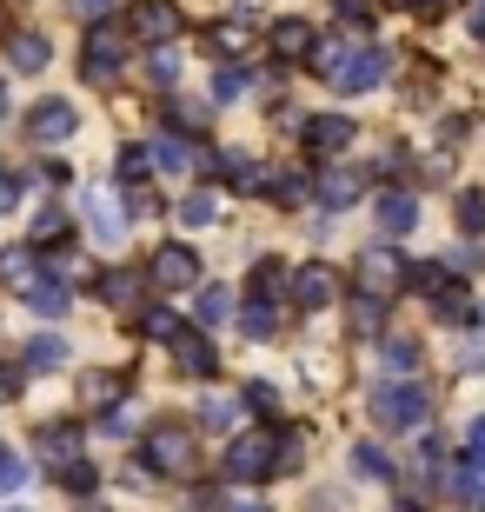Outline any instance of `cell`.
<instances>
[{
  "label": "cell",
  "mask_w": 485,
  "mask_h": 512,
  "mask_svg": "<svg viewBox=\"0 0 485 512\" xmlns=\"http://www.w3.org/2000/svg\"><path fill=\"white\" fill-rule=\"evenodd\" d=\"M306 67H313L333 94H366V87L386 80L392 60H386V47H373V40H313Z\"/></svg>",
  "instance_id": "obj_1"
},
{
  "label": "cell",
  "mask_w": 485,
  "mask_h": 512,
  "mask_svg": "<svg viewBox=\"0 0 485 512\" xmlns=\"http://www.w3.org/2000/svg\"><path fill=\"white\" fill-rule=\"evenodd\" d=\"M140 459H147V473L193 479V473H200V439H193L187 426L160 419V426H147V439H140Z\"/></svg>",
  "instance_id": "obj_2"
},
{
  "label": "cell",
  "mask_w": 485,
  "mask_h": 512,
  "mask_svg": "<svg viewBox=\"0 0 485 512\" xmlns=\"http://www.w3.org/2000/svg\"><path fill=\"white\" fill-rule=\"evenodd\" d=\"M373 419L386 433H419L432 419V386L426 380H386L373 393Z\"/></svg>",
  "instance_id": "obj_3"
},
{
  "label": "cell",
  "mask_w": 485,
  "mask_h": 512,
  "mask_svg": "<svg viewBox=\"0 0 485 512\" xmlns=\"http://www.w3.org/2000/svg\"><path fill=\"white\" fill-rule=\"evenodd\" d=\"M120 74H127V34L107 27V20H94L87 54H80V80H87V87H120Z\"/></svg>",
  "instance_id": "obj_4"
},
{
  "label": "cell",
  "mask_w": 485,
  "mask_h": 512,
  "mask_svg": "<svg viewBox=\"0 0 485 512\" xmlns=\"http://www.w3.org/2000/svg\"><path fill=\"white\" fill-rule=\"evenodd\" d=\"M220 473H226V486H260V479H273V433H233Z\"/></svg>",
  "instance_id": "obj_5"
},
{
  "label": "cell",
  "mask_w": 485,
  "mask_h": 512,
  "mask_svg": "<svg viewBox=\"0 0 485 512\" xmlns=\"http://www.w3.org/2000/svg\"><path fill=\"white\" fill-rule=\"evenodd\" d=\"M120 34L140 40V47H173V40H180V7H173V0H133Z\"/></svg>",
  "instance_id": "obj_6"
},
{
  "label": "cell",
  "mask_w": 485,
  "mask_h": 512,
  "mask_svg": "<svg viewBox=\"0 0 485 512\" xmlns=\"http://www.w3.org/2000/svg\"><path fill=\"white\" fill-rule=\"evenodd\" d=\"M333 293H339V280H333V266H326V260H299L293 273H286V300H293L299 313H326Z\"/></svg>",
  "instance_id": "obj_7"
},
{
  "label": "cell",
  "mask_w": 485,
  "mask_h": 512,
  "mask_svg": "<svg viewBox=\"0 0 485 512\" xmlns=\"http://www.w3.org/2000/svg\"><path fill=\"white\" fill-rule=\"evenodd\" d=\"M353 286H359V293H373V300H392V293L406 286V253H392V247L359 253V266H353Z\"/></svg>",
  "instance_id": "obj_8"
},
{
  "label": "cell",
  "mask_w": 485,
  "mask_h": 512,
  "mask_svg": "<svg viewBox=\"0 0 485 512\" xmlns=\"http://www.w3.org/2000/svg\"><path fill=\"white\" fill-rule=\"evenodd\" d=\"M200 280H206V273H200V253H193V247H173V240H167V247L147 260V286H167V293H193Z\"/></svg>",
  "instance_id": "obj_9"
},
{
  "label": "cell",
  "mask_w": 485,
  "mask_h": 512,
  "mask_svg": "<svg viewBox=\"0 0 485 512\" xmlns=\"http://www.w3.org/2000/svg\"><path fill=\"white\" fill-rule=\"evenodd\" d=\"M74 133H80L74 100H34V114H27V140H34V147H67Z\"/></svg>",
  "instance_id": "obj_10"
},
{
  "label": "cell",
  "mask_w": 485,
  "mask_h": 512,
  "mask_svg": "<svg viewBox=\"0 0 485 512\" xmlns=\"http://www.w3.org/2000/svg\"><path fill=\"white\" fill-rule=\"evenodd\" d=\"M213 180H226L233 193H273L266 160H260V153H246V147H226L220 160H213Z\"/></svg>",
  "instance_id": "obj_11"
},
{
  "label": "cell",
  "mask_w": 485,
  "mask_h": 512,
  "mask_svg": "<svg viewBox=\"0 0 485 512\" xmlns=\"http://www.w3.org/2000/svg\"><path fill=\"white\" fill-rule=\"evenodd\" d=\"M299 140H306V153H313V160H339V153L359 140V127H353V114H319V120H306V127H299Z\"/></svg>",
  "instance_id": "obj_12"
},
{
  "label": "cell",
  "mask_w": 485,
  "mask_h": 512,
  "mask_svg": "<svg viewBox=\"0 0 485 512\" xmlns=\"http://www.w3.org/2000/svg\"><path fill=\"white\" fill-rule=\"evenodd\" d=\"M167 353H173V366H180L187 380H213V373H220V360H213V340H206L200 326H180V333L167 340Z\"/></svg>",
  "instance_id": "obj_13"
},
{
  "label": "cell",
  "mask_w": 485,
  "mask_h": 512,
  "mask_svg": "<svg viewBox=\"0 0 485 512\" xmlns=\"http://www.w3.org/2000/svg\"><path fill=\"white\" fill-rule=\"evenodd\" d=\"M100 300L120 306V313H140L147 306V266H113V273H100Z\"/></svg>",
  "instance_id": "obj_14"
},
{
  "label": "cell",
  "mask_w": 485,
  "mask_h": 512,
  "mask_svg": "<svg viewBox=\"0 0 485 512\" xmlns=\"http://www.w3.org/2000/svg\"><path fill=\"white\" fill-rule=\"evenodd\" d=\"M80 207H87V227H94L100 247H120V233H127V213H120V200H113L107 187L80 193Z\"/></svg>",
  "instance_id": "obj_15"
},
{
  "label": "cell",
  "mask_w": 485,
  "mask_h": 512,
  "mask_svg": "<svg viewBox=\"0 0 485 512\" xmlns=\"http://www.w3.org/2000/svg\"><path fill=\"white\" fill-rule=\"evenodd\" d=\"M426 300H432V313H439L446 326H472V320H479V306H472V293H466L459 280H452V273H439V280L426 286Z\"/></svg>",
  "instance_id": "obj_16"
},
{
  "label": "cell",
  "mask_w": 485,
  "mask_h": 512,
  "mask_svg": "<svg viewBox=\"0 0 485 512\" xmlns=\"http://www.w3.org/2000/svg\"><path fill=\"white\" fill-rule=\"evenodd\" d=\"M373 213H379V233H386V240H406V233L419 227V200H412L406 187L379 193V200H373Z\"/></svg>",
  "instance_id": "obj_17"
},
{
  "label": "cell",
  "mask_w": 485,
  "mask_h": 512,
  "mask_svg": "<svg viewBox=\"0 0 485 512\" xmlns=\"http://www.w3.org/2000/svg\"><path fill=\"white\" fill-rule=\"evenodd\" d=\"M34 459L47 466V473L74 466V459H80V426H40V433H34Z\"/></svg>",
  "instance_id": "obj_18"
},
{
  "label": "cell",
  "mask_w": 485,
  "mask_h": 512,
  "mask_svg": "<svg viewBox=\"0 0 485 512\" xmlns=\"http://www.w3.org/2000/svg\"><path fill=\"white\" fill-rule=\"evenodd\" d=\"M240 313V300L226 293V286H213V280H200L193 286V320H200V333H213V326H226Z\"/></svg>",
  "instance_id": "obj_19"
},
{
  "label": "cell",
  "mask_w": 485,
  "mask_h": 512,
  "mask_svg": "<svg viewBox=\"0 0 485 512\" xmlns=\"http://www.w3.org/2000/svg\"><path fill=\"white\" fill-rule=\"evenodd\" d=\"M20 300H27V313H40V320H60V313L74 306V286H67V280H47V273H40L34 286H20Z\"/></svg>",
  "instance_id": "obj_20"
},
{
  "label": "cell",
  "mask_w": 485,
  "mask_h": 512,
  "mask_svg": "<svg viewBox=\"0 0 485 512\" xmlns=\"http://www.w3.org/2000/svg\"><path fill=\"white\" fill-rule=\"evenodd\" d=\"M359 193H366V173H359V167H326V173H319V200H326L333 213L353 207Z\"/></svg>",
  "instance_id": "obj_21"
},
{
  "label": "cell",
  "mask_w": 485,
  "mask_h": 512,
  "mask_svg": "<svg viewBox=\"0 0 485 512\" xmlns=\"http://www.w3.org/2000/svg\"><path fill=\"white\" fill-rule=\"evenodd\" d=\"M313 20H299V14H280L273 20V54H286V60H306L313 54Z\"/></svg>",
  "instance_id": "obj_22"
},
{
  "label": "cell",
  "mask_w": 485,
  "mask_h": 512,
  "mask_svg": "<svg viewBox=\"0 0 485 512\" xmlns=\"http://www.w3.org/2000/svg\"><path fill=\"white\" fill-rule=\"evenodd\" d=\"M147 153H153V173H187L200 147H193V133H173V127H167V133H160V140H153Z\"/></svg>",
  "instance_id": "obj_23"
},
{
  "label": "cell",
  "mask_w": 485,
  "mask_h": 512,
  "mask_svg": "<svg viewBox=\"0 0 485 512\" xmlns=\"http://www.w3.org/2000/svg\"><path fill=\"white\" fill-rule=\"evenodd\" d=\"M20 366H27V373H60V366H67V340H60V333H34V340L20 346Z\"/></svg>",
  "instance_id": "obj_24"
},
{
  "label": "cell",
  "mask_w": 485,
  "mask_h": 512,
  "mask_svg": "<svg viewBox=\"0 0 485 512\" xmlns=\"http://www.w3.org/2000/svg\"><path fill=\"white\" fill-rule=\"evenodd\" d=\"M113 180H120L127 193H140L153 180V153L140 147V140H133V147H120V153H113Z\"/></svg>",
  "instance_id": "obj_25"
},
{
  "label": "cell",
  "mask_w": 485,
  "mask_h": 512,
  "mask_svg": "<svg viewBox=\"0 0 485 512\" xmlns=\"http://www.w3.org/2000/svg\"><path fill=\"white\" fill-rule=\"evenodd\" d=\"M7 60H14V74H47L54 47H47L40 34H14V40H7Z\"/></svg>",
  "instance_id": "obj_26"
},
{
  "label": "cell",
  "mask_w": 485,
  "mask_h": 512,
  "mask_svg": "<svg viewBox=\"0 0 485 512\" xmlns=\"http://www.w3.org/2000/svg\"><path fill=\"white\" fill-rule=\"evenodd\" d=\"M379 366H386L392 380H412V366H419V346L406 333H379Z\"/></svg>",
  "instance_id": "obj_27"
},
{
  "label": "cell",
  "mask_w": 485,
  "mask_h": 512,
  "mask_svg": "<svg viewBox=\"0 0 485 512\" xmlns=\"http://www.w3.org/2000/svg\"><path fill=\"white\" fill-rule=\"evenodd\" d=\"M319 193V180L306 167H286V173H273V200H286V207H306Z\"/></svg>",
  "instance_id": "obj_28"
},
{
  "label": "cell",
  "mask_w": 485,
  "mask_h": 512,
  "mask_svg": "<svg viewBox=\"0 0 485 512\" xmlns=\"http://www.w3.org/2000/svg\"><path fill=\"white\" fill-rule=\"evenodd\" d=\"M353 473H359V479H392L399 466H392V453H386V446L359 439V446H353Z\"/></svg>",
  "instance_id": "obj_29"
},
{
  "label": "cell",
  "mask_w": 485,
  "mask_h": 512,
  "mask_svg": "<svg viewBox=\"0 0 485 512\" xmlns=\"http://www.w3.org/2000/svg\"><path fill=\"white\" fill-rule=\"evenodd\" d=\"M60 493H74V499H87V493H100V466L94 459H74V466H60Z\"/></svg>",
  "instance_id": "obj_30"
},
{
  "label": "cell",
  "mask_w": 485,
  "mask_h": 512,
  "mask_svg": "<svg viewBox=\"0 0 485 512\" xmlns=\"http://www.w3.org/2000/svg\"><path fill=\"white\" fill-rule=\"evenodd\" d=\"M180 220H187L193 233H200V227H213V220H220V193H206V187H193L187 200H180Z\"/></svg>",
  "instance_id": "obj_31"
},
{
  "label": "cell",
  "mask_w": 485,
  "mask_h": 512,
  "mask_svg": "<svg viewBox=\"0 0 485 512\" xmlns=\"http://www.w3.org/2000/svg\"><path fill=\"white\" fill-rule=\"evenodd\" d=\"M253 300H286V266L280 260H253Z\"/></svg>",
  "instance_id": "obj_32"
},
{
  "label": "cell",
  "mask_w": 485,
  "mask_h": 512,
  "mask_svg": "<svg viewBox=\"0 0 485 512\" xmlns=\"http://www.w3.org/2000/svg\"><path fill=\"white\" fill-rule=\"evenodd\" d=\"M240 326H246V340H273V333H280V306H273V300H253L240 313Z\"/></svg>",
  "instance_id": "obj_33"
},
{
  "label": "cell",
  "mask_w": 485,
  "mask_h": 512,
  "mask_svg": "<svg viewBox=\"0 0 485 512\" xmlns=\"http://www.w3.org/2000/svg\"><path fill=\"white\" fill-rule=\"evenodd\" d=\"M180 326H187V320H180L173 306H140V333H147V340H160V346H167L173 333H180Z\"/></svg>",
  "instance_id": "obj_34"
},
{
  "label": "cell",
  "mask_w": 485,
  "mask_h": 512,
  "mask_svg": "<svg viewBox=\"0 0 485 512\" xmlns=\"http://www.w3.org/2000/svg\"><path fill=\"white\" fill-rule=\"evenodd\" d=\"M246 100V74L233 60H220V74H213V107H240Z\"/></svg>",
  "instance_id": "obj_35"
},
{
  "label": "cell",
  "mask_w": 485,
  "mask_h": 512,
  "mask_svg": "<svg viewBox=\"0 0 485 512\" xmlns=\"http://www.w3.org/2000/svg\"><path fill=\"white\" fill-rule=\"evenodd\" d=\"M353 333L379 340V333H386V300H373V293H359V300H353Z\"/></svg>",
  "instance_id": "obj_36"
},
{
  "label": "cell",
  "mask_w": 485,
  "mask_h": 512,
  "mask_svg": "<svg viewBox=\"0 0 485 512\" xmlns=\"http://www.w3.org/2000/svg\"><path fill=\"white\" fill-rule=\"evenodd\" d=\"M206 120H213L206 100H173L167 107V127H180V133H206Z\"/></svg>",
  "instance_id": "obj_37"
},
{
  "label": "cell",
  "mask_w": 485,
  "mask_h": 512,
  "mask_svg": "<svg viewBox=\"0 0 485 512\" xmlns=\"http://www.w3.org/2000/svg\"><path fill=\"white\" fill-rule=\"evenodd\" d=\"M299 459H306V439L299 433H273V479L299 473Z\"/></svg>",
  "instance_id": "obj_38"
},
{
  "label": "cell",
  "mask_w": 485,
  "mask_h": 512,
  "mask_svg": "<svg viewBox=\"0 0 485 512\" xmlns=\"http://www.w3.org/2000/svg\"><path fill=\"white\" fill-rule=\"evenodd\" d=\"M206 47H213L220 60H240L246 54V27H240V20H233V27L220 20V27H206Z\"/></svg>",
  "instance_id": "obj_39"
},
{
  "label": "cell",
  "mask_w": 485,
  "mask_h": 512,
  "mask_svg": "<svg viewBox=\"0 0 485 512\" xmlns=\"http://www.w3.org/2000/svg\"><path fill=\"white\" fill-rule=\"evenodd\" d=\"M54 240H67V207H40L34 213V247H54Z\"/></svg>",
  "instance_id": "obj_40"
},
{
  "label": "cell",
  "mask_w": 485,
  "mask_h": 512,
  "mask_svg": "<svg viewBox=\"0 0 485 512\" xmlns=\"http://www.w3.org/2000/svg\"><path fill=\"white\" fill-rule=\"evenodd\" d=\"M459 233H472V240L485 233V193H479V187L459 193Z\"/></svg>",
  "instance_id": "obj_41"
},
{
  "label": "cell",
  "mask_w": 485,
  "mask_h": 512,
  "mask_svg": "<svg viewBox=\"0 0 485 512\" xmlns=\"http://www.w3.org/2000/svg\"><path fill=\"white\" fill-rule=\"evenodd\" d=\"M0 273L14 286H34L40 280V253H0Z\"/></svg>",
  "instance_id": "obj_42"
},
{
  "label": "cell",
  "mask_w": 485,
  "mask_h": 512,
  "mask_svg": "<svg viewBox=\"0 0 485 512\" xmlns=\"http://www.w3.org/2000/svg\"><path fill=\"white\" fill-rule=\"evenodd\" d=\"M80 393H87V406H100V399L127 393V373H94V380H80Z\"/></svg>",
  "instance_id": "obj_43"
},
{
  "label": "cell",
  "mask_w": 485,
  "mask_h": 512,
  "mask_svg": "<svg viewBox=\"0 0 485 512\" xmlns=\"http://www.w3.org/2000/svg\"><path fill=\"white\" fill-rule=\"evenodd\" d=\"M147 74H153V87H173V80H180V54H173V47H153Z\"/></svg>",
  "instance_id": "obj_44"
},
{
  "label": "cell",
  "mask_w": 485,
  "mask_h": 512,
  "mask_svg": "<svg viewBox=\"0 0 485 512\" xmlns=\"http://www.w3.org/2000/svg\"><path fill=\"white\" fill-rule=\"evenodd\" d=\"M233 419H240V413H233V399H206V406H200V426H206V433H226Z\"/></svg>",
  "instance_id": "obj_45"
},
{
  "label": "cell",
  "mask_w": 485,
  "mask_h": 512,
  "mask_svg": "<svg viewBox=\"0 0 485 512\" xmlns=\"http://www.w3.org/2000/svg\"><path fill=\"white\" fill-rule=\"evenodd\" d=\"M27 459H14V453H0V493H20V486H27Z\"/></svg>",
  "instance_id": "obj_46"
},
{
  "label": "cell",
  "mask_w": 485,
  "mask_h": 512,
  "mask_svg": "<svg viewBox=\"0 0 485 512\" xmlns=\"http://www.w3.org/2000/svg\"><path fill=\"white\" fill-rule=\"evenodd\" d=\"M339 7V20H346V27H366V20L379 14V0H333Z\"/></svg>",
  "instance_id": "obj_47"
},
{
  "label": "cell",
  "mask_w": 485,
  "mask_h": 512,
  "mask_svg": "<svg viewBox=\"0 0 485 512\" xmlns=\"http://www.w3.org/2000/svg\"><path fill=\"white\" fill-rule=\"evenodd\" d=\"M246 406H253V413H280V393H273V386H266V380H253V386H246Z\"/></svg>",
  "instance_id": "obj_48"
},
{
  "label": "cell",
  "mask_w": 485,
  "mask_h": 512,
  "mask_svg": "<svg viewBox=\"0 0 485 512\" xmlns=\"http://www.w3.org/2000/svg\"><path fill=\"white\" fill-rule=\"evenodd\" d=\"M100 433H107V439H127V433H133V413H127V406H113V413H100Z\"/></svg>",
  "instance_id": "obj_49"
},
{
  "label": "cell",
  "mask_w": 485,
  "mask_h": 512,
  "mask_svg": "<svg viewBox=\"0 0 485 512\" xmlns=\"http://www.w3.org/2000/svg\"><path fill=\"white\" fill-rule=\"evenodd\" d=\"M20 386H27V373H20L14 360H0V406H7V399H14Z\"/></svg>",
  "instance_id": "obj_50"
},
{
  "label": "cell",
  "mask_w": 485,
  "mask_h": 512,
  "mask_svg": "<svg viewBox=\"0 0 485 512\" xmlns=\"http://www.w3.org/2000/svg\"><path fill=\"white\" fill-rule=\"evenodd\" d=\"M14 207H20V173L0 167V213H14Z\"/></svg>",
  "instance_id": "obj_51"
},
{
  "label": "cell",
  "mask_w": 485,
  "mask_h": 512,
  "mask_svg": "<svg viewBox=\"0 0 485 512\" xmlns=\"http://www.w3.org/2000/svg\"><path fill=\"white\" fill-rule=\"evenodd\" d=\"M406 7H412L419 20H446V14H452V0H406Z\"/></svg>",
  "instance_id": "obj_52"
},
{
  "label": "cell",
  "mask_w": 485,
  "mask_h": 512,
  "mask_svg": "<svg viewBox=\"0 0 485 512\" xmlns=\"http://www.w3.org/2000/svg\"><path fill=\"white\" fill-rule=\"evenodd\" d=\"M67 7H74L80 20H107L113 14V0H67Z\"/></svg>",
  "instance_id": "obj_53"
},
{
  "label": "cell",
  "mask_w": 485,
  "mask_h": 512,
  "mask_svg": "<svg viewBox=\"0 0 485 512\" xmlns=\"http://www.w3.org/2000/svg\"><path fill=\"white\" fill-rule=\"evenodd\" d=\"M220 512H266V506H260V499H240V493H233V499H220Z\"/></svg>",
  "instance_id": "obj_54"
},
{
  "label": "cell",
  "mask_w": 485,
  "mask_h": 512,
  "mask_svg": "<svg viewBox=\"0 0 485 512\" xmlns=\"http://www.w3.org/2000/svg\"><path fill=\"white\" fill-rule=\"evenodd\" d=\"M260 7H266V0H233V14H240V20H253Z\"/></svg>",
  "instance_id": "obj_55"
},
{
  "label": "cell",
  "mask_w": 485,
  "mask_h": 512,
  "mask_svg": "<svg viewBox=\"0 0 485 512\" xmlns=\"http://www.w3.org/2000/svg\"><path fill=\"white\" fill-rule=\"evenodd\" d=\"M472 40H485V0L472 7Z\"/></svg>",
  "instance_id": "obj_56"
},
{
  "label": "cell",
  "mask_w": 485,
  "mask_h": 512,
  "mask_svg": "<svg viewBox=\"0 0 485 512\" xmlns=\"http://www.w3.org/2000/svg\"><path fill=\"white\" fill-rule=\"evenodd\" d=\"M0 120H7V87H0Z\"/></svg>",
  "instance_id": "obj_57"
},
{
  "label": "cell",
  "mask_w": 485,
  "mask_h": 512,
  "mask_svg": "<svg viewBox=\"0 0 485 512\" xmlns=\"http://www.w3.org/2000/svg\"><path fill=\"white\" fill-rule=\"evenodd\" d=\"M0 512H20V506H0Z\"/></svg>",
  "instance_id": "obj_58"
},
{
  "label": "cell",
  "mask_w": 485,
  "mask_h": 512,
  "mask_svg": "<svg viewBox=\"0 0 485 512\" xmlns=\"http://www.w3.org/2000/svg\"><path fill=\"white\" fill-rule=\"evenodd\" d=\"M0 453H7V446H0Z\"/></svg>",
  "instance_id": "obj_59"
}]
</instances>
